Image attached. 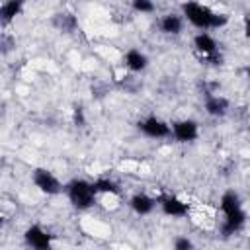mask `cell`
Masks as SVG:
<instances>
[{
    "mask_svg": "<svg viewBox=\"0 0 250 250\" xmlns=\"http://www.w3.org/2000/svg\"><path fill=\"white\" fill-rule=\"evenodd\" d=\"M219 211H221V232L225 236L236 234L246 225V211L242 205L240 195L234 189H225L219 197Z\"/></svg>",
    "mask_w": 250,
    "mask_h": 250,
    "instance_id": "7a4b0ae2",
    "label": "cell"
},
{
    "mask_svg": "<svg viewBox=\"0 0 250 250\" xmlns=\"http://www.w3.org/2000/svg\"><path fill=\"white\" fill-rule=\"evenodd\" d=\"M137 129L143 137L152 139V141H164V139H170V135H172L170 121H166L158 115H145L143 119H139Z\"/></svg>",
    "mask_w": 250,
    "mask_h": 250,
    "instance_id": "5b68a950",
    "label": "cell"
},
{
    "mask_svg": "<svg viewBox=\"0 0 250 250\" xmlns=\"http://www.w3.org/2000/svg\"><path fill=\"white\" fill-rule=\"evenodd\" d=\"M246 76H248V78H250V62H248V64H246Z\"/></svg>",
    "mask_w": 250,
    "mask_h": 250,
    "instance_id": "d6986e66",
    "label": "cell"
},
{
    "mask_svg": "<svg viewBox=\"0 0 250 250\" xmlns=\"http://www.w3.org/2000/svg\"><path fill=\"white\" fill-rule=\"evenodd\" d=\"M184 27H186V20L182 12H166L158 18V29L162 35L178 37L184 33Z\"/></svg>",
    "mask_w": 250,
    "mask_h": 250,
    "instance_id": "30bf717a",
    "label": "cell"
},
{
    "mask_svg": "<svg viewBox=\"0 0 250 250\" xmlns=\"http://www.w3.org/2000/svg\"><path fill=\"white\" fill-rule=\"evenodd\" d=\"M131 12L139 16H152L156 12V2L154 0H129Z\"/></svg>",
    "mask_w": 250,
    "mask_h": 250,
    "instance_id": "2e32d148",
    "label": "cell"
},
{
    "mask_svg": "<svg viewBox=\"0 0 250 250\" xmlns=\"http://www.w3.org/2000/svg\"><path fill=\"white\" fill-rule=\"evenodd\" d=\"M203 109L209 117L221 119L230 111V100L223 94H207L203 100Z\"/></svg>",
    "mask_w": 250,
    "mask_h": 250,
    "instance_id": "7c38bea8",
    "label": "cell"
},
{
    "mask_svg": "<svg viewBox=\"0 0 250 250\" xmlns=\"http://www.w3.org/2000/svg\"><path fill=\"white\" fill-rule=\"evenodd\" d=\"M62 193H64L66 201L78 211L92 209L100 199V193H98L94 182H90L86 178H70L68 182H64Z\"/></svg>",
    "mask_w": 250,
    "mask_h": 250,
    "instance_id": "3957f363",
    "label": "cell"
},
{
    "mask_svg": "<svg viewBox=\"0 0 250 250\" xmlns=\"http://www.w3.org/2000/svg\"><path fill=\"white\" fill-rule=\"evenodd\" d=\"M127 205L137 217H148L154 213V209H158V199L146 191H137L129 197Z\"/></svg>",
    "mask_w": 250,
    "mask_h": 250,
    "instance_id": "9c48e42d",
    "label": "cell"
},
{
    "mask_svg": "<svg viewBox=\"0 0 250 250\" xmlns=\"http://www.w3.org/2000/svg\"><path fill=\"white\" fill-rule=\"evenodd\" d=\"M158 209H160V213H162L164 217H168V219H186V217L189 215V211H191L189 203H188L186 199L174 195V193L160 197V199H158Z\"/></svg>",
    "mask_w": 250,
    "mask_h": 250,
    "instance_id": "ba28073f",
    "label": "cell"
},
{
    "mask_svg": "<svg viewBox=\"0 0 250 250\" xmlns=\"http://www.w3.org/2000/svg\"><path fill=\"white\" fill-rule=\"evenodd\" d=\"M242 35H244L246 41H250V16H246L242 20Z\"/></svg>",
    "mask_w": 250,
    "mask_h": 250,
    "instance_id": "ac0fdd59",
    "label": "cell"
},
{
    "mask_svg": "<svg viewBox=\"0 0 250 250\" xmlns=\"http://www.w3.org/2000/svg\"><path fill=\"white\" fill-rule=\"evenodd\" d=\"M191 45H193V49H195L201 57H207V59L215 57L217 51H219L217 39H215V35H213L211 31H197V33L193 35V39H191Z\"/></svg>",
    "mask_w": 250,
    "mask_h": 250,
    "instance_id": "4fadbf2b",
    "label": "cell"
},
{
    "mask_svg": "<svg viewBox=\"0 0 250 250\" xmlns=\"http://www.w3.org/2000/svg\"><path fill=\"white\" fill-rule=\"evenodd\" d=\"M25 8V0H4L0 6V18L4 25H10L12 21H16L18 16H21Z\"/></svg>",
    "mask_w": 250,
    "mask_h": 250,
    "instance_id": "5bb4252c",
    "label": "cell"
},
{
    "mask_svg": "<svg viewBox=\"0 0 250 250\" xmlns=\"http://www.w3.org/2000/svg\"><path fill=\"white\" fill-rule=\"evenodd\" d=\"M94 186H96L100 195H115L117 197L121 193V186L113 178H109V176H102V178L94 180Z\"/></svg>",
    "mask_w": 250,
    "mask_h": 250,
    "instance_id": "9a60e30c",
    "label": "cell"
},
{
    "mask_svg": "<svg viewBox=\"0 0 250 250\" xmlns=\"http://www.w3.org/2000/svg\"><path fill=\"white\" fill-rule=\"evenodd\" d=\"M148 64H150L148 55H146L143 49H139V47H129V49H125V53H123V66H125L129 72H133V74L145 72V70L148 68Z\"/></svg>",
    "mask_w": 250,
    "mask_h": 250,
    "instance_id": "8fae6325",
    "label": "cell"
},
{
    "mask_svg": "<svg viewBox=\"0 0 250 250\" xmlns=\"http://www.w3.org/2000/svg\"><path fill=\"white\" fill-rule=\"evenodd\" d=\"M172 139L180 145H189V143H195L199 139V123L191 117H180V119H174L172 123Z\"/></svg>",
    "mask_w": 250,
    "mask_h": 250,
    "instance_id": "8992f818",
    "label": "cell"
},
{
    "mask_svg": "<svg viewBox=\"0 0 250 250\" xmlns=\"http://www.w3.org/2000/svg\"><path fill=\"white\" fill-rule=\"evenodd\" d=\"M172 246H174L176 250H189V248H193V246H195V242H193L188 234H178V236L174 238Z\"/></svg>",
    "mask_w": 250,
    "mask_h": 250,
    "instance_id": "e0dca14e",
    "label": "cell"
},
{
    "mask_svg": "<svg viewBox=\"0 0 250 250\" xmlns=\"http://www.w3.org/2000/svg\"><path fill=\"white\" fill-rule=\"evenodd\" d=\"M31 184L35 186L39 193L47 197H55L64 191V182L55 172H51L49 168H41V166L31 170Z\"/></svg>",
    "mask_w": 250,
    "mask_h": 250,
    "instance_id": "277c9868",
    "label": "cell"
},
{
    "mask_svg": "<svg viewBox=\"0 0 250 250\" xmlns=\"http://www.w3.org/2000/svg\"><path fill=\"white\" fill-rule=\"evenodd\" d=\"M180 12H182L186 23H189L197 31H219L230 23L229 14L219 12V10H215L203 2H197V0L184 2L180 6Z\"/></svg>",
    "mask_w": 250,
    "mask_h": 250,
    "instance_id": "6da1fadb",
    "label": "cell"
},
{
    "mask_svg": "<svg viewBox=\"0 0 250 250\" xmlns=\"http://www.w3.org/2000/svg\"><path fill=\"white\" fill-rule=\"evenodd\" d=\"M21 238H23V244L27 248H33V250H49L53 246V234L47 229H43L41 225H37V223L29 225L23 230Z\"/></svg>",
    "mask_w": 250,
    "mask_h": 250,
    "instance_id": "52a82bcc",
    "label": "cell"
}]
</instances>
